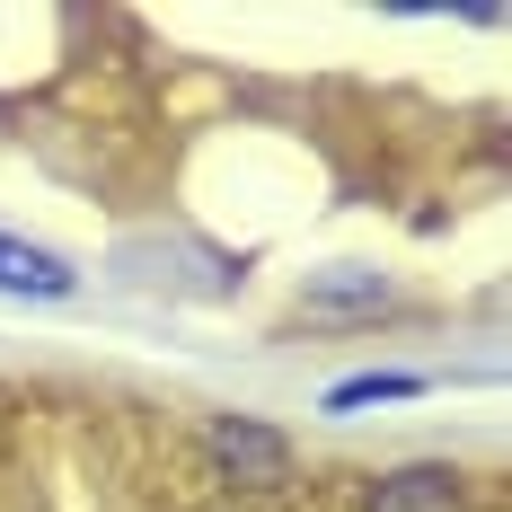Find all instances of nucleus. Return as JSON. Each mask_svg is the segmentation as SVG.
<instances>
[{
  "label": "nucleus",
  "mask_w": 512,
  "mask_h": 512,
  "mask_svg": "<svg viewBox=\"0 0 512 512\" xmlns=\"http://www.w3.org/2000/svg\"><path fill=\"white\" fill-rule=\"evenodd\" d=\"M433 380L424 371H354V380H336L327 398H318V415H362V407H398V398H424Z\"/></svg>",
  "instance_id": "5"
},
{
  "label": "nucleus",
  "mask_w": 512,
  "mask_h": 512,
  "mask_svg": "<svg viewBox=\"0 0 512 512\" xmlns=\"http://www.w3.org/2000/svg\"><path fill=\"white\" fill-rule=\"evenodd\" d=\"M362 512H460V477L451 468H398V477L371 486Z\"/></svg>",
  "instance_id": "4"
},
{
  "label": "nucleus",
  "mask_w": 512,
  "mask_h": 512,
  "mask_svg": "<svg viewBox=\"0 0 512 512\" xmlns=\"http://www.w3.org/2000/svg\"><path fill=\"white\" fill-rule=\"evenodd\" d=\"M389 301H398V292H389L371 265H327V274H309V283H301V301H292V309H301L309 327H371Z\"/></svg>",
  "instance_id": "2"
},
{
  "label": "nucleus",
  "mask_w": 512,
  "mask_h": 512,
  "mask_svg": "<svg viewBox=\"0 0 512 512\" xmlns=\"http://www.w3.org/2000/svg\"><path fill=\"white\" fill-rule=\"evenodd\" d=\"M0 292L9 301H71L80 292V265L36 248V239H18V230H0Z\"/></svg>",
  "instance_id": "3"
},
{
  "label": "nucleus",
  "mask_w": 512,
  "mask_h": 512,
  "mask_svg": "<svg viewBox=\"0 0 512 512\" xmlns=\"http://www.w3.org/2000/svg\"><path fill=\"white\" fill-rule=\"evenodd\" d=\"M204 451H212V468L239 477V486H292V433H274V424H256V415H212Z\"/></svg>",
  "instance_id": "1"
}]
</instances>
